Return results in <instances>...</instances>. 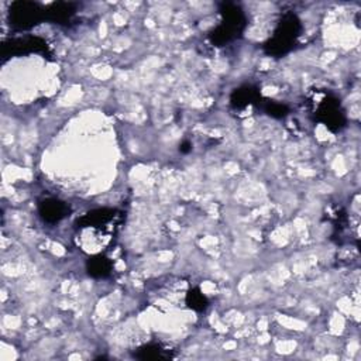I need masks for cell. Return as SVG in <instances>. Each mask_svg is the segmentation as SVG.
<instances>
[{
    "mask_svg": "<svg viewBox=\"0 0 361 361\" xmlns=\"http://www.w3.org/2000/svg\"><path fill=\"white\" fill-rule=\"evenodd\" d=\"M41 218L47 222H59L68 214V206L57 199H47L40 205Z\"/></svg>",
    "mask_w": 361,
    "mask_h": 361,
    "instance_id": "6",
    "label": "cell"
},
{
    "mask_svg": "<svg viewBox=\"0 0 361 361\" xmlns=\"http://www.w3.org/2000/svg\"><path fill=\"white\" fill-rule=\"evenodd\" d=\"M88 270H89V274L94 275V277H98V278H102V277H106L110 274L112 271V263L102 257V256H98L95 257L94 260L89 261V265H88Z\"/></svg>",
    "mask_w": 361,
    "mask_h": 361,
    "instance_id": "8",
    "label": "cell"
},
{
    "mask_svg": "<svg viewBox=\"0 0 361 361\" xmlns=\"http://www.w3.org/2000/svg\"><path fill=\"white\" fill-rule=\"evenodd\" d=\"M318 116L332 130H340L344 126V115L337 101L329 99L318 108Z\"/></svg>",
    "mask_w": 361,
    "mask_h": 361,
    "instance_id": "5",
    "label": "cell"
},
{
    "mask_svg": "<svg viewBox=\"0 0 361 361\" xmlns=\"http://www.w3.org/2000/svg\"><path fill=\"white\" fill-rule=\"evenodd\" d=\"M222 13H223V22L212 34L213 43L216 41L219 44H223L236 38L237 34L242 33L246 24L244 15L239 6L225 5V9L222 10Z\"/></svg>",
    "mask_w": 361,
    "mask_h": 361,
    "instance_id": "3",
    "label": "cell"
},
{
    "mask_svg": "<svg viewBox=\"0 0 361 361\" xmlns=\"http://www.w3.org/2000/svg\"><path fill=\"white\" fill-rule=\"evenodd\" d=\"M189 301V305L191 308H195V309H203L205 305H206V298L202 295V294H189L188 297Z\"/></svg>",
    "mask_w": 361,
    "mask_h": 361,
    "instance_id": "9",
    "label": "cell"
},
{
    "mask_svg": "<svg viewBox=\"0 0 361 361\" xmlns=\"http://www.w3.org/2000/svg\"><path fill=\"white\" fill-rule=\"evenodd\" d=\"M119 214L113 209H98L89 212L78 222V240L84 250L98 253L103 250L116 233Z\"/></svg>",
    "mask_w": 361,
    "mask_h": 361,
    "instance_id": "1",
    "label": "cell"
},
{
    "mask_svg": "<svg viewBox=\"0 0 361 361\" xmlns=\"http://www.w3.org/2000/svg\"><path fill=\"white\" fill-rule=\"evenodd\" d=\"M77 12V5L74 3H52L51 6L45 8L47 13V20L58 23V24H65L72 19V16Z\"/></svg>",
    "mask_w": 361,
    "mask_h": 361,
    "instance_id": "7",
    "label": "cell"
},
{
    "mask_svg": "<svg viewBox=\"0 0 361 361\" xmlns=\"http://www.w3.org/2000/svg\"><path fill=\"white\" fill-rule=\"evenodd\" d=\"M301 33V22L295 15H286L278 24L272 40L270 41V51L283 54L295 44Z\"/></svg>",
    "mask_w": 361,
    "mask_h": 361,
    "instance_id": "2",
    "label": "cell"
},
{
    "mask_svg": "<svg viewBox=\"0 0 361 361\" xmlns=\"http://www.w3.org/2000/svg\"><path fill=\"white\" fill-rule=\"evenodd\" d=\"M47 20L45 8L34 2H15L10 8V22L13 26L27 30Z\"/></svg>",
    "mask_w": 361,
    "mask_h": 361,
    "instance_id": "4",
    "label": "cell"
}]
</instances>
